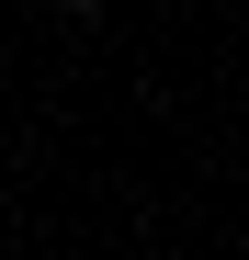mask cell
Here are the masks:
<instances>
[{
	"instance_id": "cell-1",
	"label": "cell",
	"mask_w": 249,
	"mask_h": 260,
	"mask_svg": "<svg viewBox=\"0 0 249 260\" xmlns=\"http://www.w3.org/2000/svg\"><path fill=\"white\" fill-rule=\"evenodd\" d=\"M68 12H91V0H68Z\"/></svg>"
}]
</instances>
